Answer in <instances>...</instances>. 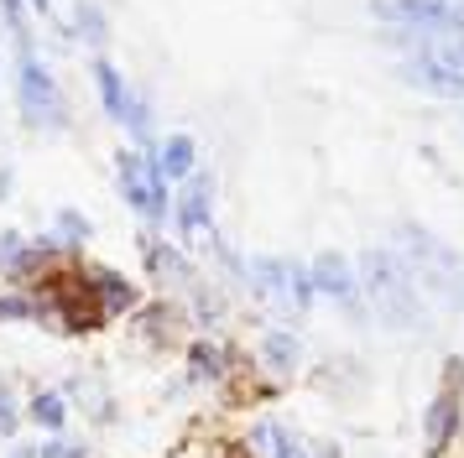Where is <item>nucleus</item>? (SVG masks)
<instances>
[{"instance_id":"nucleus-3","label":"nucleus","mask_w":464,"mask_h":458,"mask_svg":"<svg viewBox=\"0 0 464 458\" xmlns=\"http://www.w3.org/2000/svg\"><path fill=\"white\" fill-rule=\"evenodd\" d=\"M246 281L261 302H282V308H314V276L308 266H297V261H276V255H256L251 266H246Z\"/></svg>"},{"instance_id":"nucleus-23","label":"nucleus","mask_w":464,"mask_h":458,"mask_svg":"<svg viewBox=\"0 0 464 458\" xmlns=\"http://www.w3.org/2000/svg\"><path fill=\"white\" fill-rule=\"evenodd\" d=\"M22 422H26L22 396H16V386H11V380H0V437H11Z\"/></svg>"},{"instance_id":"nucleus-6","label":"nucleus","mask_w":464,"mask_h":458,"mask_svg":"<svg viewBox=\"0 0 464 458\" xmlns=\"http://www.w3.org/2000/svg\"><path fill=\"white\" fill-rule=\"evenodd\" d=\"M371 16L401 32H464L459 0H371Z\"/></svg>"},{"instance_id":"nucleus-14","label":"nucleus","mask_w":464,"mask_h":458,"mask_svg":"<svg viewBox=\"0 0 464 458\" xmlns=\"http://www.w3.org/2000/svg\"><path fill=\"white\" fill-rule=\"evenodd\" d=\"M183 329V308H172V302H147V308L130 312V333L147 344V349H168L172 339Z\"/></svg>"},{"instance_id":"nucleus-29","label":"nucleus","mask_w":464,"mask_h":458,"mask_svg":"<svg viewBox=\"0 0 464 458\" xmlns=\"http://www.w3.org/2000/svg\"><path fill=\"white\" fill-rule=\"evenodd\" d=\"M32 5H37V11H43V16H47V11H53V0H32Z\"/></svg>"},{"instance_id":"nucleus-28","label":"nucleus","mask_w":464,"mask_h":458,"mask_svg":"<svg viewBox=\"0 0 464 458\" xmlns=\"http://www.w3.org/2000/svg\"><path fill=\"white\" fill-rule=\"evenodd\" d=\"M204 458H240V453H230V448H214V453H204Z\"/></svg>"},{"instance_id":"nucleus-2","label":"nucleus","mask_w":464,"mask_h":458,"mask_svg":"<svg viewBox=\"0 0 464 458\" xmlns=\"http://www.w3.org/2000/svg\"><path fill=\"white\" fill-rule=\"evenodd\" d=\"M360 281L371 291V302L381 308L386 323H407V312H412V281H407V266H401L392 250H365L360 255Z\"/></svg>"},{"instance_id":"nucleus-16","label":"nucleus","mask_w":464,"mask_h":458,"mask_svg":"<svg viewBox=\"0 0 464 458\" xmlns=\"http://www.w3.org/2000/svg\"><path fill=\"white\" fill-rule=\"evenodd\" d=\"M193 167H198V146H193V136H168L162 141V151H157V172L168 177V183H183V177H193Z\"/></svg>"},{"instance_id":"nucleus-17","label":"nucleus","mask_w":464,"mask_h":458,"mask_svg":"<svg viewBox=\"0 0 464 458\" xmlns=\"http://www.w3.org/2000/svg\"><path fill=\"white\" fill-rule=\"evenodd\" d=\"M94 89H100V104H105L110 120H126V104H130V89H126V73L115 62H94Z\"/></svg>"},{"instance_id":"nucleus-4","label":"nucleus","mask_w":464,"mask_h":458,"mask_svg":"<svg viewBox=\"0 0 464 458\" xmlns=\"http://www.w3.org/2000/svg\"><path fill=\"white\" fill-rule=\"evenodd\" d=\"M115 183H121V198H126L141 219H151V224L168 219V177L157 172L151 157H141V151H121V157H115Z\"/></svg>"},{"instance_id":"nucleus-11","label":"nucleus","mask_w":464,"mask_h":458,"mask_svg":"<svg viewBox=\"0 0 464 458\" xmlns=\"http://www.w3.org/2000/svg\"><path fill=\"white\" fill-rule=\"evenodd\" d=\"M188 386H225L230 380V344L214 339V333H198L188 339V370H183Z\"/></svg>"},{"instance_id":"nucleus-15","label":"nucleus","mask_w":464,"mask_h":458,"mask_svg":"<svg viewBox=\"0 0 464 458\" xmlns=\"http://www.w3.org/2000/svg\"><path fill=\"white\" fill-rule=\"evenodd\" d=\"M256 359H261L266 375L287 380V375H297V365H303V339L287 333V329H266L261 339H256Z\"/></svg>"},{"instance_id":"nucleus-26","label":"nucleus","mask_w":464,"mask_h":458,"mask_svg":"<svg viewBox=\"0 0 464 458\" xmlns=\"http://www.w3.org/2000/svg\"><path fill=\"white\" fill-rule=\"evenodd\" d=\"M11 183H16V177H11V167H0V198L11 193Z\"/></svg>"},{"instance_id":"nucleus-12","label":"nucleus","mask_w":464,"mask_h":458,"mask_svg":"<svg viewBox=\"0 0 464 458\" xmlns=\"http://www.w3.org/2000/svg\"><path fill=\"white\" fill-rule=\"evenodd\" d=\"M141 255H147V271L162 281V287L188 291L193 281H198V271H193L188 255H183L178 245H168V240H157V234H147V240H141Z\"/></svg>"},{"instance_id":"nucleus-1","label":"nucleus","mask_w":464,"mask_h":458,"mask_svg":"<svg viewBox=\"0 0 464 458\" xmlns=\"http://www.w3.org/2000/svg\"><path fill=\"white\" fill-rule=\"evenodd\" d=\"M16 104L32 130H68V100L37 52H22L16 62Z\"/></svg>"},{"instance_id":"nucleus-19","label":"nucleus","mask_w":464,"mask_h":458,"mask_svg":"<svg viewBox=\"0 0 464 458\" xmlns=\"http://www.w3.org/2000/svg\"><path fill=\"white\" fill-rule=\"evenodd\" d=\"M188 297H193L188 312H193V323H198V329H214V323L225 318V308H230V302H225V291H219V287H204V281H193Z\"/></svg>"},{"instance_id":"nucleus-13","label":"nucleus","mask_w":464,"mask_h":458,"mask_svg":"<svg viewBox=\"0 0 464 458\" xmlns=\"http://www.w3.org/2000/svg\"><path fill=\"white\" fill-rule=\"evenodd\" d=\"M246 443H251L256 458H314V448H308L287 422H276V416H256Z\"/></svg>"},{"instance_id":"nucleus-5","label":"nucleus","mask_w":464,"mask_h":458,"mask_svg":"<svg viewBox=\"0 0 464 458\" xmlns=\"http://www.w3.org/2000/svg\"><path fill=\"white\" fill-rule=\"evenodd\" d=\"M464 427V396H459V359H449V375L433 391V401L422 406V453L443 458L454 448V437Z\"/></svg>"},{"instance_id":"nucleus-20","label":"nucleus","mask_w":464,"mask_h":458,"mask_svg":"<svg viewBox=\"0 0 464 458\" xmlns=\"http://www.w3.org/2000/svg\"><path fill=\"white\" fill-rule=\"evenodd\" d=\"M89 234H94V224H89L79 208H58V219H53V240L63 250H79V245H89Z\"/></svg>"},{"instance_id":"nucleus-25","label":"nucleus","mask_w":464,"mask_h":458,"mask_svg":"<svg viewBox=\"0 0 464 458\" xmlns=\"http://www.w3.org/2000/svg\"><path fill=\"white\" fill-rule=\"evenodd\" d=\"M37 458H89V448L79 443V437H68V433H53V437L43 443V448H37Z\"/></svg>"},{"instance_id":"nucleus-9","label":"nucleus","mask_w":464,"mask_h":458,"mask_svg":"<svg viewBox=\"0 0 464 458\" xmlns=\"http://www.w3.org/2000/svg\"><path fill=\"white\" fill-rule=\"evenodd\" d=\"M308 276H314V291H318V297H334L339 308L360 312V276H355V266H350L339 250H324L314 266H308Z\"/></svg>"},{"instance_id":"nucleus-8","label":"nucleus","mask_w":464,"mask_h":458,"mask_svg":"<svg viewBox=\"0 0 464 458\" xmlns=\"http://www.w3.org/2000/svg\"><path fill=\"white\" fill-rule=\"evenodd\" d=\"M397 73H401V83L418 89V94H433V100H464V73L459 68H449V62H439V58H428V52H407Z\"/></svg>"},{"instance_id":"nucleus-22","label":"nucleus","mask_w":464,"mask_h":458,"mask_svg":"<svg viewBox=\"0 0 464 458\" xmlns=\"http://www.w3.org/2000/svg\"><path fill=\"white\" fill-rule=\"evenodd\" d=\"M0 323H37V297L26 287L0 291Z\"/></svg>"},{"instance_id":"nucleus-10","label":"nucleus","mask_w":464,"mask_h":458,"mask_svg":"<svg viewBox=\"0 0 464 458\" xmlns=\"http://www.w3.org/2000/svg\"><path fill=\"white\" fill-rule=\"evenodd\" d=\"M79 271H84V281L105 318H130V312L141 308V287L130 276H121V271H110V266H79Z\"/></svg>"},{"instance_id":"nucleus-21","label":"nucleus","mask_w":464,"mask_h":458,"mask_svg":"<svg viewBox=\"0 0 464 458\" xmlns=\"http://www.w3.org/2000/svg\"><path fill=\"white\" fill-rule=\"evenodd\" d=\"M73 37L89 42V47L105 42V11H100L94 0H79V5H73Z\"/></svg>"},{"instance_id":"nucleus-7","label":"nucleus","mask_w":464,"mask_h":458,"mask_svg":"<svg viewBox=\"0 0 464 458\" xmlns=\"http://www.w3.org/2000/svg\"><path fill=\"white\" fill-rule=\"evenodd\" d=\"M172 224L183 240H209L214 234V172L193 167V177H183V193L172 204Z\"/></svg>"},{"instance_id":"nucleus-24","label":"nucleus","mask_w":464,"mask_h":458,"mask_svg":"<svg viewBox=\"0 0 464 458\" xmlns=\"http://www.w3.org/2000/svg\"><path fill=\"white\" fill-rule=\"evenodd\" d=\"M0 21H5V32L16 37V52H32V32H26L22 0H0Z\"/></svg>"},{"instance_id":"nucleus-18","label":"nucleus","mask_w":464,"mask_h":458,"mask_svg":"<svg viewBox=\"0 0 464 458\" xmlns=\"http://www.w3.org/2000/svg\"><path fill=\"white\" fill-rule=\"evenodd\" d=\"M26 422H32V427H43L47 437L68 433V396L63 391H37L32 401H26Z\"/></svg>"},{"instance_id":"nucleus-27","label":"nucleus","mask_w":464,"mask_h":458,"mask_svg":"<svg viewBox=\"0 0 464 458\" xmlns=\"http://www.w3.org/2000/svg\"><path fill=\"white\" fill-rule=\"evenodd\" d=\"M5 458H37V448H26V443H22V448H11Z\"/></svg>"}]
</instances>
